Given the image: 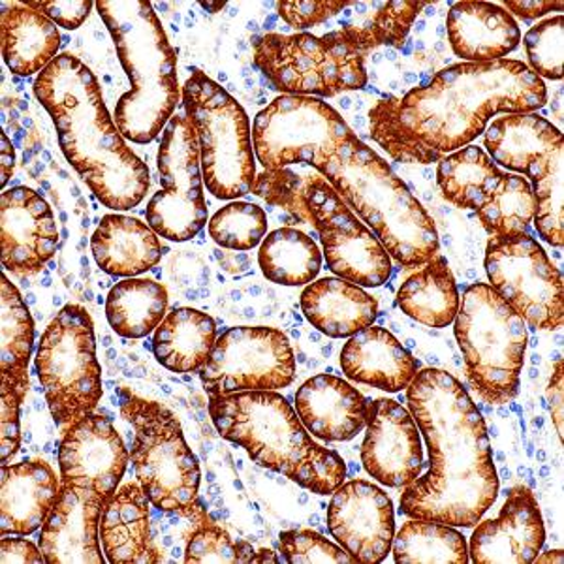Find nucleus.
Listing matches in <instances>:
<instances>
[{
  "mask_svg": "<svg viewBox=\"0 0 564 564\" xmlns=\"http://www.w3.org/2000/svg\"><path fill=\"white\" fill-rule=\"evenodd\" d=\"M545 100L544 82L521 61L462 63L403 98L379 100L369 127L393 161L425 166L467 148L491 117L532 113Z\"/></svg>",
  "mask_w": 564,
  "mask_h": 564,
  "instance_id": "obj_1",
  "label": "nucleus"
},
{
  "mask_svg": "<svg viewBox=\"0 0 564 564\" xmlns=\"http://www.w3.org/2000/svg\"><path fill=\"white\" fill-rule=\"evenodd\" d=\"M406 403L430 449V468L403 488L401 512L412 520L475 527L499 495L480 411L462 382L441 369L417 371Z\"/></svg>",
  "mask_w": 564,
  "mask_h": 564,
  "instance_id": "obj_2",
  "label": "nucleus"
},
{
  "mask_svg": "<svg viewBox=\"0 0 564 564\" xmlns=\"http://www.w3.org/2000/svg\"><path fill=\"white\" fill-rule=\"evenodd\" d=\"M34 95L57 129L58 145L98 202L117 212L140 206L149 186V167L132 153L104 104L89 66L70 53L40 72Z\"/></svg>",
  "mask_w": 564,
  "mask_h": 564,
  "instance_id": "obj_3",
  "label": "nucleus"
},
{
  "mask_svg": "<svg viewBox=\"0 0 564 564\" xmlns=\"http://www.w3.org/2000/svg\"><path fill=\"white\" fill-rule=\"evenodd\" d=\"M209 416L220 436L247 449L252 462L303 489L332 495L347 478L343 457L316 444L289 401L275 391L212 395Z\"/></svg>",
  "mask_w": 564,
  "mask_h": 564,
  "instance_id": "obj_4",
  "label": "nucleus"
},
{
  "mask_svg": "<svg viewBox=\"0 0 564 564\" xmlns=\"http://www.w3.org/2000/svg\"><path fill=\"white\" fill-rule=\"evenodd\" d=\"M316 172L371 226L375 238L399 265L420 268L438 252V234L430 213L358 135L327 154Z\"/></svg>",
  "mask_w": 564,
  "mask_h": 564,
  "instance_id": "obj_5",
  "label": "nucleus"
},
{
  "mask_svg": "<svg viewBox=\"0 0 564 564\" xmlns=\"http://www.w3.org/2000/svg\"><path fill=\"white\" fill-rule=\"evenodd\" d=\"M97 8L132 87L117 102V129L124 140L151 143L181 98L174 47L151 2L98 0Z\"/></svg>",
  "mask_w": 564,
  "mask_h": 564,
  "instance_id": "obj_6",
  "label": "nucleus"
},
{
  "mask_svg": "<svg viewBox=\"0 0 564 564\" xmlns=\"http://www.w3.org/2000/svg\"><path fill=\"white\" fill-rule=\"evenodd\" d=\"M121 414L134 430L130 459L151 505L177 512L198 525L207 523L199 507V465L188 448L174 412L156 401L121 393Z\"/></svg>",
  "mask_w": 564,
  "mask_h": 564,
  "instance_id": "obj_7",
  "label": "nucleus"
},
{
  "mask_svg": "<svg viewBox=\"0 0 564 564\" xmlns=\"http://www.w3.org/2000/svg\"><path fill=\"white\" fill-rule=\"evenodd\" d=\"M454 322L470 384L488 403L512 401L525 364V321L489 284L478 282L463 294Z\"/></svg>",
  "mask_w": 564,
  "mask_h": 564,
  "instance_id": "obj_8",
  "label": "nucleus"
},
{
  "mask_svg": "<svg viewBox=\"0 0 564 564\" xmlns=\"http://www.w3.org/2000/svg\"><path fill=\"white\" fill-rule=\"evenodd\" d=\"M183 104L198 138L207 191L218 199L252 193L257 164L243 106L202 70H193L186 79Z\"/></svg>",
  "mask_w": 564,
  "mask_h": 564,
  "instance_id": "obj_9",
  "label": "nucleus"
},
{
  "mask_svg": "<svg viewBox=\"0 0 564 564\" xmlns=\"http://www.w3.org/2000/svg\"><path fill=\"white\" fill-rule=\"evenodd\" d=\"M36 372L63 433L95 414L104 393L102 371L93 318L84 307L66 305L58 311L40 340Z\"/></svg>",
  "mask_w": 564,
  "mask_h": 564,
  "instance_id": "obj_10",
  "label": "nucleus"
},
{
  "mask_svg": "<svg viewBox=\"0 0 564 564\" xmlns=\"http://www.w3.org/2000/svg\"><path fill=\"white\" fill-rule=\"evenodd\" d=\"M254 63L290 97H337L367 84L364 57L327 34H265L254 42Z\"/></svg>",
  "mask_w": 564,
  "mask_h": 564,
  "instance_id": "obj_11",
  "label": "nucleus"
},
{
  "mask_svg": "<svg viewBox=\"0 0 564 564\" xmlns=\"http://www.w3.org/2000/svg\"><path fill=\"white\" fill-rule=\"evenodd\" d=\"M352 135L345 119L315 97H279L258 113L252 127L254 153L263 170L294 164L316 170Z\"/></svg>",
  "mask_w": 564,
  "mask_h": 564,
  "instance_id": "obj_12",
  "label": "nucleus"
},
{
  "mask_svg": "<svg viewBox=\"0 0 564 564\" xmlns=\"http://www.w3.org/2000/svg\"><path fill=\"white\" fill-rule=\"evenodd\" d=\"M486 271L489 286L525 324L539 329L563 326V276L529 234L489 239Z\"/></svg>",
  "mask_w": 564,
  "mask_h": 564,
  "instance_id": "obj_13",
  "label": "nucleus"
},
{
  "mask_svg": "<svg viewBox=\"0 0 564 564\" xmlns=\"http://www.w3.org/2000/svg\"><path fill=\"white\" fill-rule=\"evenodd\" d=\"M156 164L162 188L149 202V226L175 243L196 238L207 225V204L198 138L186 117L167 122Z\"/></svg>",
  "mask_w": 564,
  "mask_h": 564,
  "instance_id": "obj_14",
  "label": "nucleus"
},
{
  "mask_svg": "<svg viewBox=\"0 0 564 564\" xmlns=\"http://www.w3.org/2000/svg\"><path fill=\"white\" fill-rule=\"evenodd\" d=\"M294 379V350L289 337L275 327H231L218 337L206 366L199 369L209 398L281 390Z\"/></svg>",
  "mask_w": 564,
  "mask_h": 564,
  "instance_id": "obj_15",
  "label": "nucleus"
},
{
  "mask_svg": "<svg viewBox=\"0 0 564 564\" xmlns=\"http://www.w3.org/2000/svg\"><path fill=\"white\" fill-rule=\"evenodd\" d=\"M305 202L332 273L366 289H377L388 282L390 254L375 234L359 223L324 175L318 174L308 183Z\"/></svg>",
  "mask_w": 564,
  "mask_h": 564,
  "instance_id": "obj_16",
  "label": "nucleus"
},
{
  "mask_svg": "<svg viewBox=\"0 0 564 564\" xmlns=\"http://www.w3.org/2000/svg\"><path fill=\"white\" fill-rule=\"evenodd\" d=\"M327 527L356 563H382L395 536L393 502L369 481L340 484L327 508Z\"/></svg>",
  "mask_w": 564,
  "mask_h": 564,
  "instance_id": "obj_17",
  "label": "nucleus"
},
{
  "mask_svg": "<svg viewBox=\"0 0 564 564\" xmlns=\"http://www.w3.org/2000/svg\"><path fill=\"white\" fill-rule=\"evenodd\" d=\"M129 463V452L113 423L90 414L66 431L58 448L61 484L108 502Z\"/></svg>",
  "mask_w": 564,
  "mask_h": 564,
  "instance_id": "obj_18",
  "label": "nucleus"
},
{
  "mask_svg": "<svg viewBox=\"0 0 564 564\" xmlns=\"http://www.w3.org/2000/svg\"><path fill=\"white\" fill-rule=\"evenodd\" d=\"M367 433L361 463L388 488H406L423 470L422 438L411 412L398 401L367 403Z\"/></svg>",
  "mask_w": 564,
  "mask_h": 564,
  "instance_id": "obj_19",
  "label": "nucleus"
},
{
  "mask_svg": "<svg viewBox=\"0 0 564 564\" xmlns=\"http://www.w3.org/2000/svg\"><path fill=\"white\" fill-rule=\"evenodd\" d=\"M58 231L52 207L39 193L15 186L0 198L2 265L15 275L39 273L57 250Z\"/></svg>",
  "mask_w": 564,
  "mask_h": 564,
  "instance_id": "obj_20",
  "label": "nucleus"
},
{
  "mask_svg": "<svg viewBox=\"0 0 564 564\" xmlns=\"http://www.w3.org/2000/svg\"><path fill=\"white\" fill-rule=\"evenodd\" d=\"M468 558L475 564H527L539 555L545 540L539 502L525 486L508 494L495 520L478 521Z\"/></svg>",
  "mask_w": 564,
  "mask_h": 564,
  "instance_id": "obj_21",
  "label": "nucleus"
},
{
  "mask_svg": "<svg viewBox=\"0 0 564 564\" xmlns=\"http://www.w3.org/2000/svg\"><path fill=\"white\" fill-rule=\"evenodd\" d=\"M106 500L61 484V494L40 532V550L50 564H104L100 518Z\"/></svg>",
  "mask_w": 564,
  "mask_h": 564,
  "instance_id": "obj_22",
  "label": "nucleus"
},
{
  "mask_svg": "<svg viewBox=\"0 0 564 564\" xmlns=\"http://www.w3.org/2000/svg\"><path fill=\"white\" fill-rule=\"evenodd\" d=\"M295 411L305 430L326 443H347L366 430L367 401L334 375L308 379L295 393Z\"/></svg>",
  "mask_w": 564,
  "mask_h": 564,
  "instance_id": "obj_23",
  "label": "nucleus"
},
{
  "mask_svg": "<svg viewBox=\"0 0 564 564\" xmlns=\"http://www.w3.org/2000/svg\"><path fill=\"white\" fill-rule=\"evenodd\" d=\"M0 484L2 536H29L39 531L61 494V481L44 462L2 465Z\"/></svg>",
  "mask_w": 564,
  "mask_h": 564,
  "instance_id": "obj_24",
  "label": "nucleus"
},
{
  "mask_svg": "<svg viewBox=\"0 0 564 564\" xmlns=\"http://www.w3.org/2000/svg\"><path fill=\"white\" fill-rule=\"evenodd\" d=\"M340 367L347 379L398 393L409 388L420 364L384 327L369 326L348 339L340 350Z\"/></svg>",
  "mask_w": 564,
  "mask_h": 564,
  "instance_id": "obj_25",
  "label": "nucleus"
},
{
  "mask_svg": "<svg viewBox=\"0 0 564 564\" xmlns=\"http://www.w3.org/2000/svg\"><path fill=\"white\" fill-rule=\"evenodd\" d=\"M446 26L454 53L470 63L500 61L521 42L512 13L489 2H457L448 12Z\"/></svg>",
  "mask_w": 564,
  "mask_h": 564,
  "instance_id": "obj_26",
  "label": "nucleus"
},
{
  "mask_svg": "<svg viewBox=\"0 0 564 564\" xmlns=\"http://www.w3.org/2000/svg\"><path fill=\"white\" fill-rule=\"evenodd\" d=\"M149 502L138 484L122 486L106 502L100 518V539L108 563H161V553L151 536Z\"/></svg>",
  "mask_w": 564,
  "mask_h": 564,
  "instance_id": "obj_27",
  "label": "nucleus"
},
{
  "mask_svg": "<svg viewBox=\"0 0 564 564\" xmlns=\"http://www.w3.org/2000/svg\"><path fill=\"white\" fill-rule=\"evenodd\" d=\"M302 311L313 326L334 339L352 337L372 326L379 315L377 300L345 279L313 281L302 294Z\"/></svg>",
  "mask_w": 564,
  "mask_h": 564,
  "instance_id": "obj_28",
  "label": "nucleus"
},
{
  "mask_svg": "<svg viewBox=\"0 0 564 564\" xmlns=\"http://www.w3.org/2000/svg\"><path fill=\"white\" fill-rule=\"evenodd\" d=\"M427 2L411 0H388V2H348L345 21L339 31L327 33L334 42L345 45L350 52L366 57L367 52L380 45L403 47L411 33L417 13Z\"/></svg>",
  "mask_w": 564,
  "mask_h": 564,
  "instance_id": "obj_29",
  "label": "nucleus"
},
{
  "mask_svg": "<svg viewBox=\"0 0 564 564\" xmlns=\"http://www.w3.org/2000/svg\"><path fill=\"white\" fill-rule=\"evenodd\" d=\"M156 236L138 218L106 215L90 238V249L108 275L134 279L161 262L162 245Z\"/></svg>",
  "mask_w": 564,
  "mask_h": 564,
  "instance_id": "obj_30",
  "label": "nucleus"
},
{
  "mask_svg": "<svg viewBox=\"0 0 564 564\" xmlns=\"http://www.w3.org/2000/svg\"><path fill=\"white\" fill-rule=\"evenodd\" d=\"M2 58L18 76L44 72L58 57L61 34L53 21L26 4H2Z\"/></svg>",
  "mask_w": 564,
  "mask_h": 564,
  "instance_id": "obj_31",
  "label": "nucleus"
},
{
  "mask_svg": "<svg viewBox=\"0 0 564 564\" xmlns=\"http://www.w3.org/2000/svg\"><path fill=\"white\" fill-rule=\"evenodd\" d=\"M217 343V326L207 313L196 308H175L156 327L153 352L167 371H199Z\"/></svg>",
  "mask_w": 564,
  "mask_h": 564,
  "instance_id": "obj_32",
  "label": "nucleus"
},
{
  "mask_svg": "<svg viewBox=\"0 0 564 564\" xmlns=\"http://www.w3.org/2000/svg\"><path fill=\"white\" fill-rule=\"evenodd\" d=\"M558 141L563 134L536 113L500 116L486 130V148L494 161L520 174H527Z\"/></svg>",
  "mask_w": 564,
  "mask_h": 564,
  "instance_id": "obj_33",
  "label": "nucleus"
},
{
  "mask_svg": "<svg viewBox=\"0 0 564 564\" xmlns=\"http://www.w3.org/2000/svg\"><path fill=\"white\" fill-rule=\"evenodd\" d=\"M34 324L23 297L7 275H2V354L0 395L25 401L29 391V361L33 356Z\"/></svg>",
  "mask_w": 564,
  "mask_h": 564,
  "instance_id": "obj_34",
  "label": "nucleus"
},
{
  "mask_svg": "<svg viewBox=\"0 0 564 564\" xmlns=\"http://www.w3.org/2000/svg\"><path fill=\"white\" fill-rule=\"evenodd\" d=\"M462 297L444 257L431 258L412 273L398 292V307L423 326L446 327L456 321Z\"/></svg>",
  "mask_w": 564,
  "mask_h": 564,
  "instance_id": "obj_35",
  "label": "nucleus"
},
{
  "mask_svg": "<svg viewBox=\"0 0 564 564\" xmlns=\"http://www.w3.org/2000/svg\"><path fill=\"white\" fill-rule=\"evenodd\" d=\"M167 290L151 279L117 282L106 300V316L113 332L127 339L153 334L166 318Z\"/></svg>",
  "mask_w": 564,
  "mask_h": 564,
  "instance_id": "obj_36",
  "label": "nucleus"
},
{
  "mask_svg": "<svg viewBox=\"0 0 564 564\" xmlns=\"http://www.w3.org/2000/svg\"><path fill=\"white\" fill-rule=\"evenodd\" d=\"M258 262L268 281L282 286H302L315 281L322 268L318 245L295 228H279L263 239Z\"/></svg>",
  "mask_w": 564,
  "mask_h": 564,
  "instance_id": "obj_37",
  "label": "nucleus"
},
{
  "mask_svg": "<svg viewBox=\"0 0 564 564\" xmlns=\"http://www.w3.org/2000/svg\"><path fill=\"white\" fill-rule=\"evenodd\" d=\"M502 177L484 149L467 145L438 162L436 183L449 204L462 209H478Z\"/></svg>",
  "mask_w": 564,
  "mask_h": 564,
  "instance_id": "obj_38",
  "label": "nucleus"
},
{
  "mask_svg": "<svg viewBox=\"0 0 564 564\" xmlns=\"http://www.w3.org/2000/svg\"><path fill=\"white\" fill-rule=\"evenodd\" d=\"M534 194V226L545 243L561 249L564 241V143L534 162L527 170Z\"/></svg>",
  "mask_w": 564,
  "mask_h": 564,
  "instance_id": "obj_39",
  "label": "nucleus"
},
{
  "mask_svg": "<svg viewBox=\"0 0 564 564\" xmlns=\"http://www.w3.org/2000/svg\"><path fill=\"white\" fill-rule=\"evenodd\" d=\"M398 564H467V542L452 527L435 521L412 520L393 536Z\"/></svg>",
  "mask_w": 564,
  "mask_h": 564,
  "instance_id": "obj_40",
  "label": "nucleus"
},
{
  "mask_svg": "<svg viewBox=\"0 0 564 564\" xmlns=\"http://www.w3.org/2000/svg\"><path fill=\"white\" fill-rule=\"evenodd\" d=\"M534 194L531 183L520 175L502 174L494 191L476 212L491 236L527 234L534 218Z\"/></svg>",
  "mask_w": 564,
  "mask_h": 564,
  "instance_id": "obj_41",
  "label": "nucleus"
},
{
  "mask_svg": "<svg viewBox=\"0 0 564 564\" xmlns=\"http://www.w3.org/2000/svg\"><path fill=\"white\" fill-rule=\"evenodd\" d=\"M294 166L263 170L254 180L252 193L265 199L271 206L282 207L292 213L297 220L311 225L305 194L308 183L315 180L318 172H313V166L308 164Z\"/></svg>",
  "mask_w": 564,
  "mask_h": 564,
  "instance_id": "obj_42",
  "label": "nucleus"
},
{
  "mask_svg": "<svg viewBox=\"0 0 564 564\" xmlns=\"http://www.w3.org/2000/svg\"><path fill=\"white\" fill-rule=\"evenodd\" d=\"M213 241L231 250H250L268 234V217L262 207L247 202H231L209 220Z\"/></svg>",
  "mask_w": 564,
  "mask_h": 564,
  "instance_id": "obj_43",
  "label": "nucleus"
},
{
  "mask_svg": "<svg viewBox=\"0 0 564 564\" xmlns=\"http://www.w3.org/2000/svg\"><path fill=\"white\" fill-rule=\"evenodd\" d=\"M257 552L247 542H234L230 534L213 525L202 523L191 534L186 544L185 563L188 564H250Z\"/></svg>",
  "mask_w": 564,
  "mask_h": 564,
  "instance_id": "obj_44",
  "label": "nucleus"
},
{
  "mask_svg": "<svg viewBox=\"0 0 564 564\" xmlns=\"http://www.w3.org/2000/svg\"><path fill=\"white\" fill-rule=\"evenodd\" d=\"M563 15L542 21L525 34L527 57L540 79H563Z\"/></svg>",
  "mask_w": 564,
  "mask_h": 564,
  "instance_id": "obj_45",
  "label": "nucleus"
},
{
  "mask_svg": "<svg viewBox=\"0 0 564 564\" xmlns=\"http://www.w3.org/2000/svg\"><path fill=\"white\" fill-rule=\"evenodd\" d=\"M279 553L289 564H354L343 547L313 531H284L279 536Z\"/></svg>",
  "mask_w": 564,
  "mask_h": 564,
  "instance_id": "obj_46",
  "label": "nucleus"
},
{
  "mask_svg": "<svg viewBox=\"0 0 564 564\" xmlns=\"http://www.w3.org/2000/svg\"><path fill=\"white\" fill-rule=\"evenodd\" d=\"M347 7L348 2H334V0H281V2H276L279 15L295 31H305L308 26L321 25L324 21L335 18L337 13H343Z\"/></svg>",
  "mask_w": 564,
  "mask_h": 564,
  "instance_id": "obj_47",
  "label": "nucleus"
},
{
  "mask_svg": "<svg viewBox=\"0 0 564 564\" xmlns=\"http://www.w3.org/2000/svg\"><path fill=\"white\" fill-rule=\"evenodd\" d=\"M23 4L33 8L66 31H74L84 25V21L89 18L90 10L95 7V2L90 0H29Z\"/></svg>",
  "mask_w": 564,
  "mask_h": 564,
  "instance_id": "obj_48",
  "label": "nucleus"
},
{
  "mask_svg": "<svg viewBox=\"0 0 564 564\" xmlns=\"http://www.w3.org/2000/svg\"><path fill=\"white\" fill-rule=\"evenodd\" d=\"M0 431H2V448H0V459L2 465H7L12 459L18 449H20V406L21 403L15 398L0 395Z\"/></svg>",
  "mask_w": 564,
  "mask_h": 564,
  "instance_id": "obj_49",
  "label": "nucleus"
},
{
  "mask_svg": "<svg viewBox=\"0 0 564 564\" xmlns=\"http://www.w3.org/2000/svg\"><path fill=\"white\" fill-rule=\"evenodd\" d=\"M0 561L2 564L20 563V564H42L47 563L44 553L40 547L25 539H8L2 536L0 540Z\"/></svg>",
  "mask_w": 564,
  "mask_h": 564,
  "instance_id": "obj_50",
  "label": "nucleus"
},
{
  "mask_svg": "<svg viewBox=\"0 0 564 564\" xmlns=\"http://www.w3.org/2000/svg\"><path fill=\"white\" fill-rule=\"evenodd\" d=\"M563 359H557L555 364V371H553L552 380L547 386V399H550V406H552L553 423L557 430L558 436L563 438V401H564V382H563Z\"/></svg>",
  "mask_w": 564,
  "mask_h": 564,
  "instance_id": "obj_51",
  "label": "nucleus"
},
{
  "mask_svg": "<svg viewBox=\"0 0 564 564\" xmlns=\"http://www.w3.org/2000/svg\"><path fill=\"white\" fill-rule=\"evenodd\" d=\"M505 7L510 12L520 15L523 20H536L542 18L545 13L553 12V10H563V2H544V0H523V2H516V0H507Z\"/></svg>",
  "mask_w": 564,
  "mask_h": 564,
  "instance_id": "obj_52",
  "label": "nucleus"
},
{
  "mask_svg": "<svg viewBox=\"0 0 564 564\" xmlns=\"http://www.w3.org/2000/svg\"><path fill=\"white\" fill-rule=\"evenodd\" d=\"M2 141V153H0V185L7 186L8 181L12 177L13 167H15V153H13L12 143L8 140L7 134L0 135Z\"/></svg>",
  "mask_w": 564,
  "mask_h": 564,
  "instance_id": "obj_53",
  "label": "nucleus"
},
{
  "mask_svg": "<svg viewBox=\"0 0 564 564\" xmlns=\"http://www.w3.org/2000/svg\"><path fill=\"white\" fill-rule=\"evenodd\" d=\"M252 563H271L276 564L281 563L279 558L275 557V553L270 552V550H262V552H258L257 555H254V561Z\"/></svg>",
  "mask_w": 564,
  "mask_h": 564,
  "instance_id": "obj_54",
  "label": "nucleus"
},
{
  "mask_svg": "<svg viewBox=\"0 0 564 564\" xmlns=\"http://www.w3.org/2000/svg\"><path fill=\"white\" fill-rule=\"evenodd\" d=\"M532 563H563V552H550V555H545V557H536L532 558Z\"/></svg>",
  "mask_w": 564,
  "mask_h": 564,
  "instance_id": "obj_55",
  "label": "nucleus"
}]
</instances>
